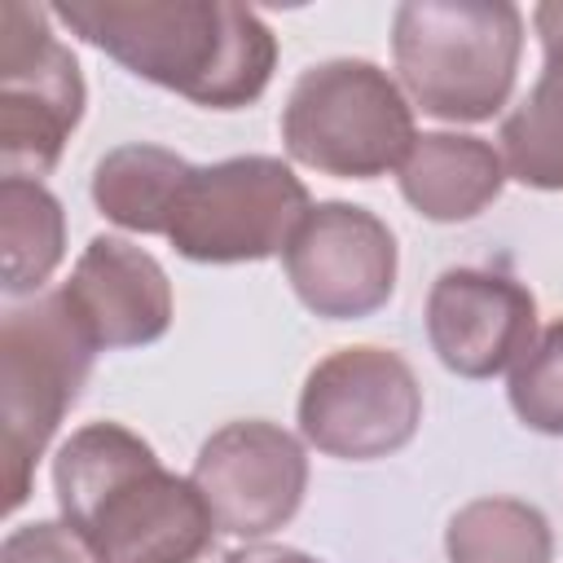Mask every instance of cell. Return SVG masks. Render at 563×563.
Segmentation results:
<instances>
[{
	"label": "cell",
	"mask_w": 563,
	"mask_h": 563,
	"mask_svg": "<svg viewBox=\"0 0 563 563\" xmlns=\"http://www.w3.org/2000/svg\"><path fill=\"white\" fill-rule=\"evenodd\" d=\"M405 202L435 224L475 220L506 189L501 150L471 132H418L413 150L400 163Z\"/></svg>",
	"instance_id": "obj_13"
},
{
	"label": "cell",
	"mask_w": 563,
	"mask_h": 563,
	"mask_svg": "<svg viewBox=\"0 0 563 563\" xmlns=\"http://www.w3.org/2000/svg\"><path fill=\"white\" fill-rule=\"evenodd\" d=\"M506 396L528 431L563 435V317L550 321L537 343L515 361Z\"/></svg>",
	"instance_id": "obj_18"
},
{
	"label": "cell",
	"mask_w": 563,
	"mask_h": 563,
	"mask_svg": "<svg viewBox=\"0 0 563 563\" xmlns=\"http://www.w3.org/2000/svg\"><path fill=\"white\" fill-rule=\"evenodd\" d=\"M391 57L422 114L484 123L515 92L523 13L510 0H405L391 13Z\"/></svg>",
	"instance_id": "obj_3"
},
{
	"label": "cell",
	"mask_w": 563,
	"mask_h": 563,
	"mask_svg": "<svg viewBox=\"0 0 563 563\" xmlns=\"http://www.w3.org/2000/svg\"><path fill=\"white\" fill-rule=\"evenodd\" d=\"M0 563H97V559L66 519H35V523H18L0 541Z\"/></svg>",
	"instance_id": "obj_19"
},
{
	"label": "cell",
	"mask_w": 563,
	"mask_h": 563,
	"mask_svg": "<svg viewBox=\"0 0 563 563\" xmlns=\"http://www.w3.org/2000/svg\"><path fill=\"white\" fill-rule=\"evenodd\" d=\"M532 26L545 62L528 97L501 119L497 141L506 176L541 194H563V0L537 4Z\"/></svg>",
	"instance_id": "obj_14"
},
{
	"label": "cell",
	"mask_w": 563,
	"mask_h": 563,
	"mask_svg": "<svg viewBox=\"0 0 563 563\" xmlns=\"http://www.w3.org/2000/svg\"><path fill=\"white\" fill-rule=\"evenodd\" d=\"M62 299L97 352L158 343L176 312L167 268L114 233H97L79 251L70 282H62Z\"/></svg>",
	"instance_id": "obj_12"
},
{
	"label": "cell",
	"mask_w": 563,
	"mask_h": 563,
	"mask_svg": "<svg viewBox=\"0 0 563 563\" xmlns=\"http://www.w3.org/2000/svg\"><path fill=\"white\" fill-rule=\"evenodd\" d=\"M224 563H321L295 545H268V541H251V545H238L224 554Z\"/></svg>",
	"instance_id": "obj_20"
},
{
	"label": "cell",
	"mask_w": 563,
	"mask_h": 563,
	"mask_svg": "<svg viewBox=\"0 0 563 563\" xmlns=\"http://www.w3.org/2000/svg\"><path fill=\"white\" fill-rule=\"evenodd\" d=\"M48 13L136 79L207 110L260 101L277 66V35L233 0H57Z\"/></svg>",
	"instance_id": "obj_1"
},
{
	"label": "cell",
	"mask_w": 563,
	"mask_h": 563,
	"mask_svg": "<svg viewBox=\"0 0 563 563\" xmlns=\"http://www.w3.org/2000/svg\"><path fill=\"white\" fill-rule=\"evenodd\" d=\"M308 211V185L290 163L273 154H238L189 172L167 242L194 264H260L286 251Z\"/></svg>",
	"instance_id": "obj_6"
},
{
	"label": "cell",
	"mask_w": 563,
	"mask_h": 563,
	"mask_svg": "<svg viewBox=\"0 0 563 563\" xmlns=\"http://www.w3.org/2000/svg\"><path fill=\"white\" fill-rule=\"evenodd\" d=\"M282 141L299 167L339 180H374L391 167L400 172L418 128L405 88L383 66L330 57L295 79L282 106Z\"/></svg>",
	"instance_id": "obj_5"
},
{
	"label": "cell",
	"mask_w": 563,
	"mask_h": 563,
	"mask_svg": "<svg viewBox=\"0 0 563 563\" xmlns=\"http://www.w3.org/2000/svg\"><path fill=\"white\" fill-rule=\"evenodd\" d=\"M189 172L194 163H185L176 150H163L150 141L114 145L92 167V202L110 224L128 233L167 238V224H172V211H176V198Z\"/></svg>",
	"instance_id": "obj_15"
},
{
	"label": "cell",
	"mask_w": 563,
	"mask_h": 563,
	"mask_svg": "<svg viewBox=\"0 0 563 563\" xmlns=\"http://www.w3.org/2000/svg\"><path fill=\"white\" fill-rule=\"evenodd\" d=\"M48 9L0 4V176L44 180L84 119L88 88Z\"/></svg>",
	"instance_id": "obj_7"
},
{
	"label": "cell",
	"mask_w": 563,
	"mask_h": 563,
	"mask_svg": "<svg viewBox=\"0 0 563 563\" xmlns=\"http://www.w3.org/2000/svg\"><path fill=\"white\" fill-rule=\"evenodd\" d=\"M422 422V387L409 361L378 343L339 347L317 361L299 391V435L339 462L400 453Z\"/></svg>",
	"instance_id": "obj_8"
},
{
	"label": "cell",
	"mask_w": 563,
	"mask_h": 563,
	"mask_svg": "<svg viewBox=\"0 0 563 563\" xmlns=\"http://www.w3.org/2000/svg\"><path fill=\"white\" fill-rule=\"evenodd\" d=\"M189 479L220 532L260 541L299 515L308 493V453L286 427L242 418L202 440Z\"/></svg>",
	"instance_id": "obj_10"
},
{
	"label": "cell",
	"mask_w": 563,
	"mask_h": 563,
	"mask_svg": "<svg viewBox=\"0 0 563 563\" xmlns=\"http://www.w3.org/2000/svg\"><path fill=\"white\" fill-rule=\"evenodd\" d=\"M0 246H4V282L9 299L31 295L57 273L66 255V211L44 180L9 176L0 180Z\"/></svg>",
	"instance_id": "obj_16"
},
{
	"label": "cell",
	"mask_w": 563,
	"mask_h": 563,
	"mask_svg": "<svg viewBox=\"0 0 563 563\" xmlns=\"http://www.w3.org/2000/svg\"><path fill=\"white\" fill-rule=\"evenodd\" d=\"M92 339L70 317L62 290L9 303L0 321V466L4 510L31 497L35 462L57 435L62 418L79 405L92 374Z\"/></svg>",
	"instance_id": "obj_4"
},
{
	"label": "cell",
	"mask_w": 563,
	"mask_h": 563,
	"mask_svg": "<svg viewBox=\"0 0 563 563\" xmlns=\"http://www.w3.org/2000/svg\"><path fill=\"white\" fill-rule=\"evenodd\" d=\"M282 268L308 312L356 321L378 312L396 290V233L356 202H312L282 251Z\"/></svg>",
	"instance_id": "obj_9"
},
{
	"label": "cell",
	"mask_w": 563,
	"mask_h": 563,
	"mask_svg": "<svg viewBox=\"0 0 563 563\" xmlns=\"http://www.w3.org/2000/svg\"><path fill=\"white\" fill-rule=\"evenodd\" d=\"M537 299L493 268H444L427 290V339L457 378H493L537 343Z\"/></svg>",
	"instance_id": "obj_11"
},
{
	"label": "cell",
	"mask_w": 563,
	"mask_h": 563,
	"mask_svg": "<svg viewBox=\"0 0 563 563\" xmlns=\"http://www.w3.org/2000/svg\"><path fill=\"white\" fill-rule=\"evenodd\" d=\"M449 563H550V519L519 497H475L444 528Z\"/></svg>",
	"instance_id": "obj_17"
},
{
	"label": "cell",
	"mask_w": 563,
	"mask_h": 563,
	"mask_svg": "<svg viewBox=\"0 0 563 563\" xmlns=\"http://www.w3.org/2000/svg\"><path fill=\"white\" fill-rule=\"evenodd\" d=\"M53 493L97 563H202L220 532L198 484L123 422L70 431L53 457Z\"/></svg>",
	"instance_id": "obj_2"
}]
</instances>
